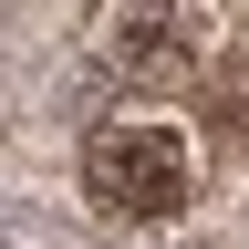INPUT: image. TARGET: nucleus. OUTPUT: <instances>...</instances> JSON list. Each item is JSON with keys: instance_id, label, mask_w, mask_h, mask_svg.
I'll use <instances>...</instances> for the list:
<instances>
[{"instance_id": "1", "label": "nucleus", "mask_w": 249, "mask_h": 249, "mask_svg": "<svg viewBox=\"0 0 249 249\" xmlns=\"http://www.w3.org/2000/svg\"><path fill=\"white\" fill-rule=\"evenodd\" d=\"M218 52V11L208 0H114L93 21V62L124 83H197Z\"/></svg>"}, {"instance_id": "2", "label": "nucleus", "mask_w": 249, "mask_h": 249, "mask_svg": "<svg viewBox=\"0 0 249 249\" xmlns=\"http://www.w3.org/2000/svg\"><path fill=\"white\" fill-rule=\"evenodd\" d=\"M83 187H93V208H114V218H177L187 208V145H177V124H135V114L93 124L83 135Z\"/></svg>"}, {"instance_id": "3", "label": "nucleus", "mask_w": 249, "mask_h": 249, "mask_svg": "<svg viewBox=\"0 0 249 249\" xmlns=\"http://www.w3.org/2000/svg\"><path fill=\"white\" fill-rule=\"evenodd\" d=\"M229 114H239V124H249V83H239V93H229Z\"/></svg>"}]
</instances>
